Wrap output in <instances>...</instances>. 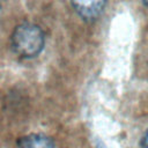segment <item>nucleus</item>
<instances>
[{"mask_svg":"<svg viewBox=\"0 0 148 148\" xmlns=\"http://www.w3.org/2000/svg\"><path fill=\"white\" fill-rule=\"evenodd\" d=\"M45 35L42 28L35 23H22L12 34L14 52L25 59L37 57L44 49Z\"/></svg>","mask_w":148,"mask_h":148,"instance_id":"nucleus-1","label":"nucleus"},{"mask_svg":"<svg viewBox=\"0 0 148 148\" xmlns=\"http://www.w3.org/2000/svg\"><path fill=\"white\" fill-rule=\"evenodd\" d=\"M108 0H71L75 13L84 21L97 20L103 13Z\"/></svg>","mask_w":148,"mask_h":148,"instance_id":"nucleus-2","label":"nucleus"},{"mask_svg":"<svg viewBox=\"0 0 148 148\" xmlns=\"http://www.w3.org/2000/svg\"><path fill=\"white\" fill-rule=\"evenodd\" d=\"M17 148H57V146L50 136L40 133H32L20 138Z\"/></svg>","mask_w":148,"mask_h":148,"instance_id":"nucleus-3","label":"nucleus"},{"mask_svg":"<svg viewBox=\"0 0 148 148\" xmlns=\"http://www.w3.org/2000/svg\"><path fill=\"white\" fill-rule=\"evenodd\" d=\"M141 147L142 148H148V130L145 132L141 139Z\"/></svg>","mask_w":148,"mask_h":148,"instance_id":"nucleus-4","label":"nucleus"},{"mask_svg":"<svg viewBox=\"0 0 148 148\" xmlns=\"http://www.w3.org/2000/svg\"><path fill=\"white\" fill-rule=\"evenodd\" d=\"M141 1L143 2V5H145V6H147V7H148V0H141Z\"/></svg>","mask_w":148,"mask_h":148,"instance_id":"nucleus-5","label":"nucleus"},{"mask_svg":"<svg viewBox=\"0 0 148 148\" xmlns=\"http://www.w3.org/2000/svg\"><path fill=\"white\" fill-rule=\"evenodd\" d=\"M0 13H1V5H0Z\"/></svg>","mask_w":148,"mask_h":148,"instance_id":"nucleus-6","label":"nucleus"}]
</instances>
